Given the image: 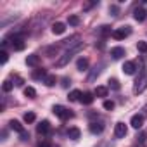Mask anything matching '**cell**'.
<instances>
[{"label":"cell","instance_id":"6da1fadb","mask_svg":"<svg viewBox=\"0 0 147 147\" xmlns=\"http://www.w3.org/2000/svg\"><path fill=\"white\" fill-rule=\"evenodd\" d=\"M145 88H147V67H144L138 73V78L135 80V85H133V94H142Z\"/></svg>","mask_w":147,"mask_h":147},{"label":"cell","instance_id":"7a4b0ae2","mask_svg":"<svg viewBox=\"0 0 147 147\" xmlns=\"http://www.w3.org/2000/svg\"><path fill=\"white\" fill-rule=\"evenodd\" d=\"M83 47H85V45L82 43V45H78V47H75V49H69V50H66V52H64V55H62V57H61V59L55 62V66H57V67H64V66H66V64H67V62L73 59V55H75V54H78V52H80Z\"/></svg>","mask_w":147,"mask_h":147},{"label":"cell","instance_id":"3957f363","mask_svg":"<svg viewBox=\"0 0 147 147\" xmlns=\"http://www.w3.org/2000/svg\"><path fill=\"white\" fill-rule=\"evenodd\" d=\"M52 111H54V114L59 118V119H62V121H66V119H69V118H73L75 114H73V111L71 109H67V107H64V106H54L52 107Z\"/></svg>","mask_w":147,"mask_h":147},{"label":"cell","instance_id":"277c9868","mask_svg":"<svg viewBox=\"0 0 147 147\" xmlns=\"http://www.w3.org/2000/svg\"><path fill=\"white\" fill-rule=\"evenodd\" d=\"M130 33H131V28H130V26H121V28H116L111 36H113L114 40H123V38H126Z\"/></svg>","mask_w":147,"mask_h":147},{"label":"cell","instance_id":"5b68a950","mask_svg":"<svg viewBox=\"0 0 147 147\" xmlns=\"http://www.w3.org/2000/svg\"><path fill=\"white\" fill-rule=\"evenodd\" d=\"M128 133V128H126V125L125 123H116V126H114V137L116 138H125V135Z\"/></svg>","mask_w":147,"mask_h":147},{"label":"cell","instance_id":"8992f818","mask_svg":"<svg viewBox=\"0 0 147 147\" xmlns=\"http://www.w3.org/2000/svg\"><path fill=\"white\" fill-rule=\"evenodd\" d=\"M36 131H38L40 135H49V133L52 131V126H50V123H49L47 119H43V121L36 126Z\"/></svg>","mask_w":147,"mask_h":147},{"label":"cell","instance_id":"52a82bcc","mask_svg":"<svg viewBox=\"0 0 147 147\" xmlns=\"http://www.w3.org/2000/svg\"><path fill=\"white\" fill-rule=\"evenodd\" d=\"M130 125H131L135 130H140L142 125H144V116H142V114H133L131 119H130Z\"/></svg>","mask_w":147,"mask_h":147},{"label":"cell","instance_id":"ba28073f","mask_svg":"<svg viewBox=\"0 0 147 147\" xmlns=\"http://www.w3.org/2000/svg\"><path fill=\"white\" fill-rule=\"evenodd\" d=\"M88 130H90L94 135H99V133L104 131V123H100V121H92V123L88 125Z\"/></svg>","mask_w":147,"mask_h":147},{"label":"cell","instance_id":"9c48e42d","mask_svg":"<svg viewBox=\"0 0 147 147\" xmlns=\"http://www.w3.org/2000/svg\"><path fill=\"white\" fill-rule=\"evenodd\" d=\"M135 71H137V64L133 61H126L123 64V73H125V75H133Z\"/></svg>","mask_w":147,"mask_h":147},{"label":"cell","instance_id":"30bf717a","mask_svg":"<svg viewBox=\"0 0 147 147\" xmlns=\"http://www.w3.org/2000/svg\"><path fill=\"white\" fill-rule=\"evenodd\" d=\"M26 64L31 66V67H38V66H40V55H36V54L28 55V57H26Z\"/></svg>","mask_w":147,"mask_h":147},{"label":"cell","instance_id":"8fae6325","mask_svg":"<svg viewBox=\"0 0 147 147\" xmlns=\"http://www.w3.org/2000/svg\"><path fill=\"white\" fill-rule=\"evenodd\" d=\"M133 18H135V21H138V23L145 21V18H147V12H145V9H142V7L135 9V12H133Z\"/></svg>","mask_w":147,"mask_h":147},{"label":"cell","instance_id":"7c38bea8","mask_svg":"<svg viewBox=\"0 0 147 147\" xmlns=\"http://www.w3.org/2000/svg\"><path fill=\"white\" fill-rule=\"evenodd\" d=\"M9 126H11V128H12L14 131H18L19 135H23V133H26V130H24V126H23V125H21V123L18 121V119H12V121L9 123Z\"/></svg>","mask_w":147,"mask_h":147},{"label":"cell","instance_id":"4fadbf2b","mask_svg":"<svg viewBox=\"0 0 147 147\" xmlns=\"http://www.w3.org/2000/svg\"><path fill=\"white\" fill-rule=\"evenodd\" d=\"M33 80H45L47 78V71L43 69V67H36L35 71H33Z\"/></svg>","mask_w":147,"mask_h":147},{"label":"cell","instance_id":"5bb4252c","mask_svg":"<svg viewBox=\"0 0 147 147\" xmlns=\"http://www.w3.org/2000/svg\"><path fill=\"white\" fill-rule=\"evenodd\" d=\"M64 31H66V24H64V23H59V21H57V23L52 24V33H54V35H62Z\"/></svg>","mask_w":147,"mask_h":147},{"label":"cell","instance_id":"9a60e30c","mask_svg":"<svg viewBox=\"0 0 147 147\" xmlns=\"http://www.w3.org/2000/svg\"><path fill=\"white\" fill-rule=\"evenodd\" d=\"M102 67H104V64H95V67L92 69V73H90V76H88V82H94V80H95V76H99V75H100V71H102Z\"/></svg>","mask_w":147,"mask_h":147},{"label":"cell","instance_id":"2e32d148","mask_svg":"<svg viewBox=\"0 0 147 147\" xmlns=\"http://www.w3.org/2000/svg\"><path fill=\"white\" fill-rule=\"evenodd\" d=\"M111 55H113V59H121L125 55V49L123 47H113L111 49Z\"/></svg>","mask_w":147,"mask_h":147},{"label":"cell","instance_id":"e0dca14e","mask_svg":"<svg viewBox=\"0 0 147 147\" xmlns=\"http://www.w3.org/2000/svg\"><path fill=\"white\" fill-rule=\"evenodd\" d=\"M94 99H95V97H94V94H90V92H83V95H82V100H80V102H82V104H85V106H90V104L94 102Z\"/></svg>","mask_w":147,"mask_h":147},{"label":"cell","instance_id":"ac0fdd59","mask_svg":"<svg viewBox=\"0 0 147 147\" xmlns=\"http://www.w3.org/2000/svg\"><path fill=\"white\" fill-rule=\"evenodd\" d=\"M80 135H82V131H80L78 128H69V130H67V137H69L71 140H78Z\"/></svg>","mask_w":147,"mask_h":147},{"label":"cell","instance_id":"d6986e66","mask_svg":"<svg viewBox=\"0 0 147 147\" xmlns=\"http://www.w3.org/2000/svg\"><path fill=\"white\" fill-rule=\"evenodd\" d=\"M76 67H78L80 71H85V69L88 67V59H87V57H80V59L76 61Z\"/></svg>","mask_w":147,"mask_h":147},{"label":"cell","instance_id":"ffe728a7","mask_svg":"<svg viewBox=\"0 0 147 147\" xmlns=\"http://www.w3.org/2000/svg\"><path fill=\"white\" fill-rule=\"evenodd\" d=\"M82 95H83V94H82L80 90H73V92H69V97H67V99L75 102V100H82Z\"/></svg>","mask_w":147,"mask_h":147},{"label":"cell","instance_id":"44dd1931","mask_svg":"<svg viewBox=\"0 0 147 147\" xmlns=\"http://www.w3.org/2000/svg\"><path fill=\"white\" fill-rule=\"evenodd\" d=\"M95 97H107V88L106 87H97L95 92H94Z\"/></svg>","mask_w":147,"mask_h":147},{"label":"cell","instance_id":"7402d4cb","mask_svg":"<svg viewBox=\"0 0 147 147\" xmlns=\"http://www.w3.org/2000/svg\"><path fill=\"white\" fill-rule=\"evenodd\" d=\"M55 82H57V78H55L54 75H47V78L43 80V83H45L47 87H54V85H55Z\"/></svg>","mask_w":147,"mask_h":147},{"label":"cell","instance_id":"603a6c76","mask_svg":"<svg viewBox=\"0 0 147 147\" xmlns=\"http://www.w3.org/2000/svg\"><path fill=\"white\" fill-rule=\"evenodd\" d=\"M24 95H26L28 99H35V97H36V90H35L33 87H26V88H24Z\"/></svg>","mask_w":147,"mask_h":147},{"label":"cell","instance_id":"cb8c5ba5","mask_svg":"<svg viewBox=\"0 0 147 147\" xmlns=\"http://www.w3.org/2000/svg\"><path fill=\"white\" fill-rule=\"evenodd\" d=\"M67 23H69L71 26H78V24H80V18H78V16H69V18H67Z\"/></svg>","mask_w":147,"mask_h":147},{"label":"cell","instance_id":"d4e9b609","mask_svg":"<svg viewBox=\"0 0 147 147\" xmlns=\"http://www.w3.org/2000/svg\"><path fill=\"white\" fill-rule=\"evenodd\" d=\"M12 87H14V83H12L11 80H5V82H4V85H2V90H4V92H11V90H12Z\"/></svg>","mask_w":147,"mask_h":147},{"label":"cell","instance_id":"484cf974","mask_svg":"<svg viewBox=\"0 0 147 147\" xmlns=\"http://www.w3.org/2000/svg\"><path fill=\"white\" fill-rule=\"evenodd\" d=\"M35 118H36L35 113H26V114H24V123H33Z\"/></svg>","mask_w":147,"mask_h":147},{"label":"cell","instance_id":"4316f807","mask_svg":"<svg viewBox=\"0 0 147 147\" xmlns=\"http://www.w3.org/2000/svg\"><path fill=\"white\" fill-rule=\"evenodd\" d=\"M137 49H138V52L145 54V52H147V42H138V43H137Z\"/></svg>","mask_w":147,"mask_h":147},{"label":"cell","instance_id":"83f0119b","mask_svg":"<svg viewBox=\"0 0 147 147\" xmlns=\"http://www.w3.org/2000/svg\"><path fill=\"white\" fill-rule=\"evenodd\" d=\"M109 87H111L113 90H119V82H118L116 78H113V80H109Z\"/></svg>","mask_w":147,"mask_h":147},{"label":"cell","instance_id":"f1b7e54d","mask_svg":"<svg viewBox=\"0 0 147 147\" xmlns=\"http://www.w3.org/2000/svg\"><path fill=\"white\" fill-rule=\"evenodd\" d=\"M100 33H102L104 36H107V35H113V31H111V28H109V26H100Z\"/></svg>","mask_w":147,"mask_h":147},{"label":"cell","instance_id":"f546056e","mask_svg":"<svg viewBox=\"0 0 147 147\" xmlns=\"http://www.w3.org/2000/svg\"><path fill=\"white\" fill-rule=\"evenodd\" d=\"M104 109L113 111V109H114V102H113V100H104Z\"/></svg>","mask_w":147,"mask_h":147},{"label":"cell","instance_id":"4dcf8cb0","mask_svg":"<svg viewBox=\"0 0 147 147\" xmlns=\"http://www.w3.org/2000/svg\"><path fill=\"white\" fill-rule=\"evenodd\" d=\"M23 83H24V80H23L21 76H14V85H16V87H21Z\"/></svg>","mask_w":147,"mask_h":147},{"label":"cell","instance_id":"1f68e13d","mask_svg":"<svg viewBox=\"0 0 147 147\" xmlns=\"http://www.w3.org/2000/svg\"><path fill=\"white\" fill-rule=\"evenodd\" d=\"M0 55H2V57H0V59H2V64H5L7 59H9V54H7L5 50H2V52H0Z\"/></svg>","mask_w":147,"mask_h":147},{"label":"cell","instance_id":"d6a6232c","mask_svg":"<svg viewBox=\"0 0 147 147\" xmlns=\"http://www.w3.org/2000/svg\"><path fill=\"white\" fill-rule=\"evenodd\" d=\"M38 147H55V145H54V144H50L49 140H43V142H40V144H38Z\"/></svg>","mask_w":147,"mask_h":147},{"label":"cell","instance_id":"836d02e7","mask_svg":"<svg viewBox=\"0 0 147 147\" xmlns=\"http://www.w3.org/2000/svg\"><path fill=\"white\" fill-rule=\"evenodd\" d=\"M69 85H71V80H69V78H62V87H64V88H67Z\"/></svg>","mask_w":147,"mask_h":147},{"label":"cell","instance_id":"e575fe53","mask_svg":"<svg viewBox=\"0 0 147 147\" xmlns=\"http://www.w3.org/2000/svg\"><path fill=\"white\" fill-rule=\"evenodd\" d=\"M109 12H113V16H118V7L116 5H111L109 7Z\"/></svg>","mask_w":147,"mask_h":147},{"label":"cell","instance_id":"d590c367","mask_svg":"<svg viewBox=\"0 0 147 147\" xmlns=\"http://www.w3.org/2000/svg\"><path fill=\"white\" fill-rule=\"evenodd\" d=\"M142 116H147V106H144V109H142Z\"/></svg>","mask_w":147,"mask_h":147},{"label":"cell","instance_id":"8d00e7d4","mask_svg":"<svg viewBox=\"0 0 147 147\" xmlns=\"http://www.w3.org/2000/svg\"><path fill=\"white\" fill-rule=\"evenodd\" d=\"M133 147H144V144H138V145H133Z\"/></svg>","mask_w":147,"mask_h":147}]
</instances>
